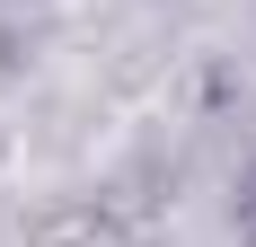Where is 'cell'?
Masks as SVG:
<instances>
[{"label": "cell", "mask_w": 256, "mask_h": 247, "mask_svg": "<svg viewBox=\"0 0 256 247\" xmlns=\"http://www.w3.org/2000/svg\"><path fill=\"white\" fill-rule=\"evenodd\" d=\"M230 221H238V238L256 247V168H248V186H238V212H230Z\"/></svg>", "instance_id": "1"}]
</instances>
